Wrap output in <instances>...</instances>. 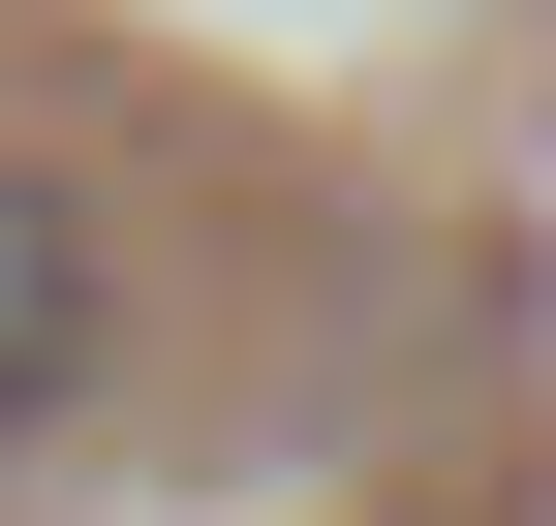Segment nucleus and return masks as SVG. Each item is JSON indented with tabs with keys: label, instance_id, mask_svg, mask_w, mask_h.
I'll return each instance as SVG.
<instances>
[{
	"label": "nucleus",
	"instance_id": "nucleus-1",
	"mask_svg": "<svg viewBox=\"0 0 556 526\" xmlns=\"http://www.w3.org/2000/svg\"><path fill=\"white\" fill-rule=\"evenodd\" d=\"M62 341H93V217H62V186H0V434L62 403Z\"/></svg>",
	"mask_w": 556,
	"mask_h": 526
}]
</instances>
